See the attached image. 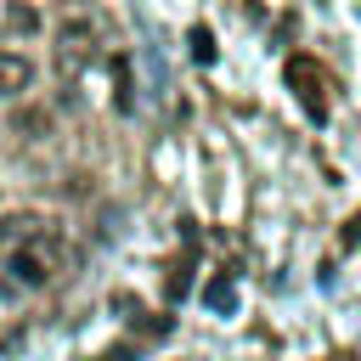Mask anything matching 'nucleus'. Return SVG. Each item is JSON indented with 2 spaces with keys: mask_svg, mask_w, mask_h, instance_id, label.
Returning a JSON list of instances; mask_svg holds the SVG:
<instances>
[{
  "mask_svg": "<svg viewBox=\"0 0 361 361\" xmlns=\"http://www.w3.org/2000/svg\"><path fill=\"white\" fill-rule=\"evenodd\" d=\"M73 265H79L73 243H68L62 231H51V226H39V231L23 237L17 248H6V271H11V282H23V288H51V282H62Z\"/></svg>",
  "mask_w": 361,
  "mask_h": 361,
  "instance_id": "obj_1",
  "label": "nucleus"
},
{
  "mask_svg": "<svg viewBox=\"0 0 361 361\" xmlns=\"http://www.w3.org/2000/svg\"><path fill=\"white\" fill-rule=\"evenodd\" d=\"M282 79H288V90L299 96V107H305L310 118H327V73H322L310 56H288Z\"/></svg>",
  "mask_w": 361,
  "mask_h": 361,
  "instance_id": "obj_2",
  "label": "nucleus"
},
{
  "mask_svg": "<svg viewBox=\"0 0 361 361\" xmlns=\"http://www.w3.org/2000/svg\"><path fill=\"white\" fill-rule=\"evenodd\" d=\"M90 56H96V28H90V23H68V28L56 34V68H62V73H79Z\"/></svg>",
  "mask_w": 361,
  "mask_h": 361,
  "instance_id": "obj_3",
  "label": "nucleus"
},
{
  "mask_svg": "<svg viewBox=\"0 0 361 361\" xmlns=\"http://www.w3.org/2000/svg\"><path fill=\"white\" fill-rule=\"evenodd\" d=\"M34 85V62L23 51H0V96H23Z\"/></svg>",
  "mask_w": 361,
  "mask_h": 361,
  "instance_id": "obj_4",
  "label": "nucleus"
},
{
  "mask_svg": "<svg viewBox=\"0 0 361 361\" xmlns=\"http://www.w3.org/2000/svg\"><path fill=\"white\" fill-rule=\"evenodd\" d=\"M39 226H45V220H39V214H28V209H23V214H6V220H0V254H6V248H17L23 237H34Z\"/></svg>",
  "mask_w": 361,
  "mask_h": 361,
  "instance_id": "obj_5",
  "label": "nucleus"
},
{
  "mask_svg": "<svg viewBox=\"0 0 361 361\" xmlns=\"http://www.w3.org/2000/svg\"><path fill=\"white\" fill-rule=\"evenodd\" d=\"M203 299H209V310H231V305H237V288H231V282H226V276H214V282H209V293H203Z\"/></svg>",
  "mask_w": 361,
  "mask_h": 361,
  "instance_id": "obj_6",
  "label": "nucleus"
},
{
  "mask_svg": "<svg viewBox=\"0 0 361 361\" xmlns=\"http://www.w3.org/2000/svg\"><path fill=\"white\" fill-rule=\"evenodd\" d=\"M186 45H192V56H197V62H214V34H209L203 23H197V28L186 34Z\"/></svg>",
  "mask_w": 361,
  "mask_h": 361,
  "instance_id": "obj_7",
  "label": "nucleus"
},
{
  "mask_svg": "<svg viewBox=\"0 0 361 361\" xmlns=\"http://www.w3.org/2000/svg\"><path fill=\"white\" fill-rule=\"evenodd\" d=\"M355 237H361V214L350 220V231H344V243H355Z\"/></svg>",
  "mask_w": 361,
  "mask_h": 361,
  "instance_id": "obj_8",
  "label": "nucleus"
}]
</instances>
